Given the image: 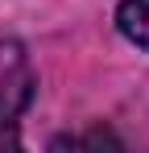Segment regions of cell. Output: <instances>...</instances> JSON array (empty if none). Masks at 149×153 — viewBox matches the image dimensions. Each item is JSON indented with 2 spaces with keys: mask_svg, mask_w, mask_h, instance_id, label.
Returning <instances> with one entry per match:
<instances>
[{
  "mask_svg": "<svg viewBox=\"0 0 149 153\" xmlns=\"http://www.w3.org/2000/svg\"><path fill=\"white\" fill-rule=\"evenodd\" d=\"M116 29L133 46L149 50V0H120L116 8Z\"/></svg>",
  "mask_w": 149,
  "mask_h": 153,
  "instance_id": "cell-2",
  "label": "cell"
},
{
  "mask_svg": "<svg viewBox=\"0 0 149 153\" xmlns=\"http://www.w3.org/2000/svg\"><path fill=\"white\" fill-rule=\"evenodd\" d=\"M29 100H33V66L17 42L0 37V149L21 145L17 124H21Z\"/></svg>",
  "mask_w": 149,
  "mask_h": 153,
  "instance_id": "cell-1",
  "label": "cell"
}]
</instances>
